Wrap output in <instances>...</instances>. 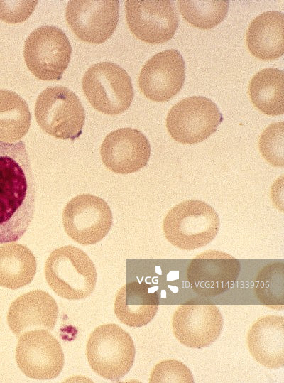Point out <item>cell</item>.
<instances>
[{
    "mask_svg": "<svg viewBox=\"0 0 284 383\" xmlns=\"http://www.w3.org/2000/svg\"><path fill=\"white\" fill-rule=\"evenodd\" d=\"M45 276L50 288L67 300L87 298L94 290L96 268L80 249L67 245L55 249L45 264Z\"/></svg>",
    "mask_w": 284,
    "mask_h": 383,
    "instance_id": "7a4b0ae2",
    "label": "cell"
},
{
    "mask_svg": "<svg viewBox=\"0 0 284 383\" xmlns=\"http://www.w3.org/2000/svg\"><path fill=\"white\" fill-rule=\"evenodd\" d=\"M284 14L268 11L256 17L246 32L250 53L263 60L278 58L284 52Z\"/></svg>",
    "mask_w": 284,
    "mask_h": 383,
    "instance_id": "ffe728a7",
    "label": "cell"
},
{
    "mask_svg": "<svg viewBox=\"0 0 284 383\" xmlns=\"http://www.w3.org/2000/svg\"><path fill=\"white\" fill-rule=\"evenodd\" d=\"M82 90L94 109L109 115L126 111L134 97L130 76L111 62L97 63L89 67L82 78Z\"/></svg>",
    "mask_w": 284,
    "mask_h": 383,
    "instance_id": "8992f818",
    "label": "cell"
},
{
    "mask_svg": "<svg viewBox=\"0 0 284 383\" xmlns=\"http://www.w3.org/2000/svg\"><path fill=\"white\" fill-rule=\"evenodd\" d=\"M135 353L130 335L112 323L96 328L86 346V356L92 369L110 381H117L129 372Z\"/></svg>",
    "mask_w": 284,
    "mask_h": 383,
    "instance_id": "277c9868",
    "label": "cell"
},
{
    "mask_svg": "<svg viewBox=\"0 0 284 383\" xmlns=\"http://www.w3.org/2000/svg\"><path fill=\"white\" fill-rule=\"evenodd\" d=\"M36 190L24 142L0 141V244L18 241L34 215Z\"/></svg>",
    "mask_w": 284,
    "mask_h": 383,
    "instance_id": "6da1fadb",
    "label": "cell"
},
{
    "mask_svg": "<svg viewBox=\"0 0 284 383\" xmlns=\"http://www.w3.org/2000/svg\"><path fill=\"white\" fill-rule=\"evenodd\" d=\"M71 54L72 46L66 34L54 26H43L33 30L23 48L28 68L41 80H60L68 66Z\"/></svg>",
    "mask_w": 284,
    "mask_h": 383,
    "instance_id": "52a82bcc",
    "label": "cell"
},
{
    "mask_svg": "<svg viewBox=\"0 0 284 383\" xmlns=\"http://www.w3.org/2000/svg\"><path fill=\"white\" fill-rule=\"evenodd\" d=\"M219 218L207 203L188 200L166 215L163 230L167 240L183 250H193L210 243L219 230Z\"/></svg>",
    "mask_w": 284,
    "mask_h": 383,
    "instance_id": "3957f363",
    "label": "cell"
},
{
    "mask_svg": "<svg viewBox=\"0 0 284 383\" xmlns=\"http://www.w3.org/2000/svg\"><path fill=\"white\" fill-rule=\"evenodd\" d=\"M125 4L128 26L138 39L159 44L174 36L179 16L173 1L127 0Z\"/></svg>",
    "mask_w": 284,
    "mask_h": 383,
    "instance_id": "8fae6325",
    "label": "cell"
},
{
    "mask_svg": "<svg viewBox=\"0 0 284 383\" xmlns=\"http://www.w3.org/2000/svg\"><path fill=\"white\" fill-rule=\"evenodd\" d=\"M145 282L133 281L123 286L114 301V313L124 324L130 327L147 325L155 317L159 296Z\"/></svg>",
    "mask_w": 284,
    "mask_h": 383,
    "instance_id": "d6986e66",
    "label": "cell"
},
{
    "mask_svg": "<svg viewBox=\"0 0 284 383\" xmlns=\"http://www.w3.org/2000/svg\"><path fill=\"white\" fill-rule=\"evenodd\" d=\"M222 120V113L213 101L193 96L172 107L167 115L166 128L174 140L191 144L210 136Z\"/></svg>",
    "mask_w": 284,
    "mask_h": 383,
    "instance_id": "ba28073f",
    "label": "cell"
},
{
    "mask_svg": "<svg viewBox=\"0 0 284 383\" xmlns=\"http://www.w3.org/2000/svg\"><path fill=\"white\" fill-rule=\"evenodd\" d=\"M38 1H0V19L9 23L25 21L33 13Z\"/></svg>",
    "mask_w": 284,
    "mask_h": 383,
    "instance_id": "83f0119b",
    "label": "cell"
},
{
    "mask_svg": "<svg viewBox=\"0 0 284 383\" xmlns=\"http://www.w3.org/2000/svg\"><path fill=\"white\" fill-rule=\"evenodd\" d=\"M36 259L23 244L9 243L0 247V286L18 289L30 284L36 275Z\"/></svg>",
    "mask_w": 284,
    "mask_h": 383,
    "instance_id": "44dd1931",
    "label": "cell"
},
{
    "mask_svg": "<svg viewBox=\"0 0 284 383\" xmlns=\"http://www.w3.org/2000/svg\"><path fill=\"white\" fill-rule=\"evenodd\" d=\"M223 318L219 308L210 304L186 303L175 311L172 328L176 339L183 345L202 348L219 336Z\"/></svg>",
    "mask_w": 284,
    "mask_h": 383,
    "instance_id": "9a60e30c",
    "label": "cell"
},
{
    "mask_svg": "<svg viewBox=\"0 0 284 383\" xmlns=\"http://www.w3.org/2000/svg\"><path fill=\"white\" fill-rule=\"evenodd\" d=\"M119 18L118 0H72L66 8V20L81 41L100 44L116 30Z\"/></svg>",
    "mask_w": 284,
    "mask_h": 383,
    "instance_id": "7c38bea8",
    "label": "cell"
},
{
    "mask_svg": "<svg viewBox=\"0 0 284 383\" xmlns=\"http://www.w3.org/2000/svg\"><path fill=\"white\" fill-rule=\"evenodd\" d=\"M185 79V65L180 53L175 49L161 51L143 66L138 76L142 93L155 102H166L181 90Z\"/></svg>",
    "mask_w": 284,
    "mask_h": 383,
    "instance_id": "5bb4252c",
    "label": "cell"
},
{
    "mask_svg": "<svg viewBox=\"0 0 284 383\" xmlns=\"http://www.w3.org/2000/svg\"><path fill=\"white\" fill-rule=\"evenodd\" d=\"M259 150L263 158L270 164L284 166V122L271 124L259 139Z\"/></svg>",
    "mask_w": 284,
    "mask_h": 383,
    "instance_id": "484cf974",
    "label": "cell"
},
{
    "mask_svg": "<svg viewBox=\"0 0 284 383\" xmlns=\"http://www.w3.org/2000/svg\"><path fill=\"white\" fill-rule=\"evenodd\" d=\"M58 306L46 291L34 290L14 300L9 308L7 323L11 330L19 337L26 331L54 328Z\"/></svg>",
    "mask_w": 284,
    "mask_h": 383,
    "instance_id": "e0dca14e",
    "label": "cell"
},
{
    "mask_svg": "<svg viewBox=\"0 0 284 383\" xmlns=\"http://www.w3.org/2000/svg\"><path fill=\"white\" fill-rule=\"evenodd\" d=\"M100 154L108 169L119 174H129L139 171L148 163L151 145L139 130L121 128L104 138Z\"/></svg>",
    "mask_w": 284,
    "mask_h": 383,
    "instance_id": "2e32d148",
    "label": "cell"
},
{
    "mask_svg": "<svg viewBox=\"0 0 284 383\" xmlns=\"http://www.w3.org/2000/svg\"><path fill=\"white\" fill-rule=\"evenodd\" d=\"M113 222L111 210L102 198L80 194L70 200L62 212V224L67 234L82 245L101 241Z\"/></svg>",
    "mask_w": 284,
    "mask_h": 383,
    "instance_id": "9c48e42d",
    "label": "cell"
},
{
    "mask_svg": "<svg viewBox=\"0 0 284 383\" xmlns=\"http://www.w3.org/2000/svg\"><path fill=\"white\" fill-rule=\"evenodd\" d=\"M35 117L45 133L71 141L81 135L85 122V112L80 99L63 86L48 87L38 95Z\"/></svg>",
    "mask_w": 284,
    "mask_h": 383,
    "instance_id": "5b68a950",
    "label": "cell"
},
{
    "mask_svg": "<svg viewBox=\"0 0 284 383\" xmlns=\"http://www.w3.org/2000/svg\"><path fill=\"white\" fill-rule=\"evenodd\" d=\"M16 361L28 377L48 380L62 370L65 358L58 340L45 330H28L18 337Z\"/></svg>",
    "mask_w": 284,
    "mask_h": 383,
    "instance_id": "30bf717a",
    "label": "cell"
},
{
    "mask_svg": "<svg viewBox=\"0 0 284 383\" xmlns=\"http://www.w3.org/2000/svg\"><path fill=\"white\" fill-rule=\"evenodd\" d=\"M248 93L253 105L266 114L284 112V72L275 68H264L251 79Z\"/></svg>",
    "mask_w": 284,
    "mask_h": 383,
    "instance_id": "7402d4cb",
    "label": "cell"
},
{
    "mask_svg": "<svg viewBox=\"0 0 284 383\" xmlns=\"http://www.w3.org/2000/svg\"><path fill=\"white\" fill-rule=\"evenodd\" d=\"M240 270V262L234 257L222 251L209 250L192 259L187 279L197 295L214 297L234 284Z\"/></svg>",
    "mask_w": 284,
    "mask_h": 383,
    "instance_id": "4fadbf2b",
    "label": "cell"
},
{
    "mask_svg": "<svg viewBox=\"0 0 284 383\" xmlns=\"http://www.w3.org/2000/svg\"><path fill=\"white\" fill-rule=\"evenodd\" d=\"M247 346L261 365L281 368L284 365V318L271 315L256 320L248 331Z\"/></svg>",
    "mask_w": 284,
    "mask_h": 383,
    "instance_id": "ac0fdd59",
    "label": "cell"
},
{
    "mask_svg": "<svg viewBox=\"0 0 284 383\" xmlns=\"http://www.w3.org/2000/svg\"><path fill=\"white\" fill-rule=\"evenodd\" d=\"M151 383H192L193 376L189 368L182 362L174 359L158 362L152 370Z\"/></svg>",
    "mask_w": 284,
    "mask_h": 383,
    "instance_id": "4316f807",
    "label": "cell"
},
{
    "mask_svg": "<svg viewBox=\"0 0 284 383\" xmlns=\"http://www.w3.org/2000/svg\"><path fill=\"white\" fill-rule=\"evenodd\" d=\"M254 291L263 305L283 307L284 264L273 262L265 266L258 272L254 281Z\"/></svg>",
    "mask_w": 284,
    "mask_h": 383,
    "instance_id": "d4e9b609",
    "label": "cell"
},
{
    "mask_svg": "<svg viewBox=\"0 0 284 383\" xmlns=\"http://www.w3.org/2000/svg\"><path fill=\"white\" fill-rule=\"evenodd\" d=\"M229 1H178L183 18L200 29H209L219 24L226 17Z\"/></svg>",
    "mask_w": 284,
    "mask_h": 383,
    "instance_id": "cb8c5ba5",
    "label": "cell"
},
{
    "mask_svg": "<svg viewBox=\"0 0 284 383\" xmlns=\"http://www.w3.org/2000/svg\"><path fill=\"white\" fill-rule=\"evenodd\" d=\"M31 121L26 102L14 92L0 90V141L20 140L28 131Z\"/></svg>",
    "mask_w": 284,
    "mask_h": 383,
    "instance_id": "603a6c76",
    "label": "cell"
}]
</instances>
